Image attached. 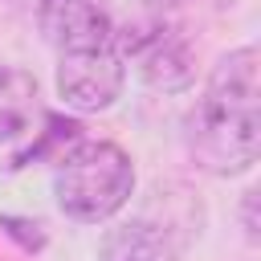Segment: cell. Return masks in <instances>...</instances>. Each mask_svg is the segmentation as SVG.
Instances as JSON below:
<instances>
[{
	"label": "cell",
	"instance_id": "1",
	"mask_svg": "<svg viewBox=\"0 0 261 261\" xmlns=\"http://www.w3.org/2000/svg\"><path fill=\"white\" fill-rule=\"evenodd\" d=\"M135 192L130 155L118 143H73L53 171L57 208L73 220H106L114 216Z\"/></svg>",
	"mask_w": 261,
	"mask_h": 261
},
{
	"label": "cell",
	"instance_id": "2",
	"mask_svg": "<svg viewBox=\"0 0 261 261\" xmlns=\"http://www.w3.org/2000/svg\"><path fill=\"white\" fill-rule=\"evenodd\" d=\"M188 151L212 175H241L261 155V106L200 98L188 114Z\"/></svg>",
	"mask_w": 261,
	"mask_h": 261
},
{
	"label": "cell",
	"instance_id": "3",
	"mask_svg": "<svg viewBox=\"0 0 261 261\" xmlns=\"http://www.w3.org/2000/svg\"><path fill=\"white\" fill-rule=\"evenodd\" d=\"M114 53L122 57V65L130 61L135 73L151 86V90H188L192 77H196V49L192 41L171 29V24H159V20H139V24H126L122 33L110 37Z\"/></svg>",
	"mask_w": 261,
	"mask_h": 261
},
{
	"label": "cell",
	"instance_id": "4",
	"mask_svg": "<svg viewBox=\"0 0 261 261\" xmlns=\"http://www.w3.org/2000/svg\"><path fill=\"white\" fill-rule=\"evenodd\" d=\"M122 82H126V65L114 53V45L61 53V61H57V94L73 110L114 106V98L122 94Z\"/></svg>",
	"mask_w": 261,
	"mask_h": 261
},
{
	"label": "cell",
	"instance_id": "5",
	"mask_svg": "<svg viewBox=\"0 0 261 261\" xmlns=\"http://www.w3.org/2000/svg\"><path fill=\"white\" fill-rule=\"evenodd\" d=\"M37 20H41L45 41L57 45L61 53L102 49L114 37L106 0H41Z\"/></svg>",
	"mask_w": 261,
	"mask_h": 261
},
{
	"label": "cell",
	"instance_id": "6",
	"mask_svg": "<svg viewBox=\"0 0 261 261\" xmlns=\"http://www.w3.org/2000/svg\"><path fill=\"white\" fill-rule=\"evenodd\" d=\"M204 98L237 102V106H261V53L253 45H241V49L224 53L212 65Z\"/></svg>",
	"mask_w": 261,
	"mask_h": 261
},
{
	"label": "cell",
	"instance_id": "7",
	"mask_svg": "<svg viewBox=\"0 0 261 261\" xmlns=\"http://www.w3.org/2000/svg\"><path fill=\"white\" fill-rule=\"evenodd\" d=\"M37 114V77L16 65H0V143L20 139Z\"/></svg>",
	"mask_w": 261,
	"mask_h": 261
},
{
	"label": "cell",
	"instance_id": "8",
	"mask_svg": "<svg viewBox=\"0 0 261 261\" xmlns=\"http://www.w3.org/2000/svg\"><path fill=\"white\" fill-rule=\"evenodd\" d=\"M163 257H167V237L147 216L110 228L102 237V253H98V261H163Z\"/></svg>",
	"mask_w": 261,
	"mask_h": 261
},
{
	"label": "cell",
	"instance_id": "9",
	"mask_svg": "<svg viewBox=\"0 0 261 261\" xmlns=\"http://www.w3.org/2000/svg\"><path fill=\"white\" fill-rule=\"evenodd\" d=\"M0 232L8 241H16L24 253H41L45 249V224L29 220V216H0Z\"/></svg>",
	"mask_w": 261,
	"mask_h": 261
},
{
	"label": "cell",
	"instance_id": "10",
	"mask_svg": "<svg viewBox=\"0 0 261 261\" xmlns=\"http://www.w3.org/2000/svg\"><path fill=\"white\" fill-rule=\"evenodd\" d=\"M241 220H245V237H249V241H261V224H257V188H249V192H245Z\"/></svg>",
	"mask_w": 261,
	"mask_h": 261
},
{
	"label": "cell",
	"instance_id": "11",
	"mask_svg": "<svg viewBox=\"0 0 261 261\" xmlns=\"http://www.w3.org/2000/svg\"><path fill=\"white\" fill-rule=\"evenodd\" d=\"M151 8H179V4H188V0H147Z\"/></svg>",
	"mask_w": 261,
	"mask_h": 261
}]
</instances>
